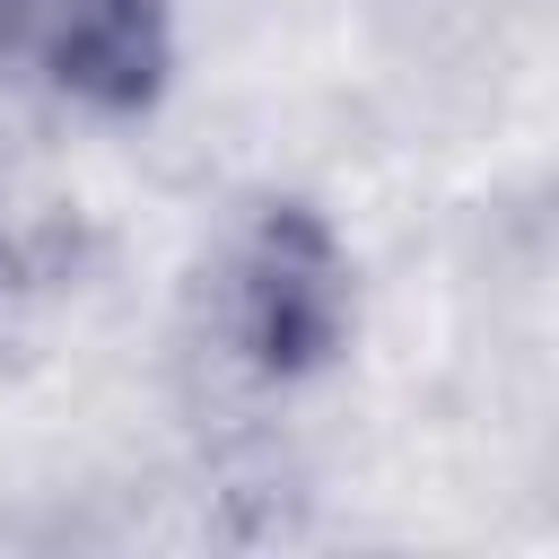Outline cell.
<instances>
[{
    "label": "cell",
    "instance_id": "obj_1",
    "mask_svg": "<svg viewBox=\"0 0 559 559\" xmlns=\"http://www.w3.org/2000/svg\"><path fill=\"white\" fill-rule=\"evenodd\" d=\"M192 323L218 376L245 393H306L358 341V245L306 192H245L192 280Z\"/></svg>",
    "mask_w": 559,
    "mask_h": 559
},
{
    "label": "cell",
    "instance_id": "obj_2",
    "mask_svg": "<svg viewBox=\"0 0 559 559\" xmlns=\"http://www.w3.org/2000/svg\"><path fill=\"white\" fill-rule=\"evenodd\" d=\"M183 70V0H0V87L61 122H148Z\"/></svg>",
    "mask_w": 559,
    "mask_h": 559
}]
</instances>
